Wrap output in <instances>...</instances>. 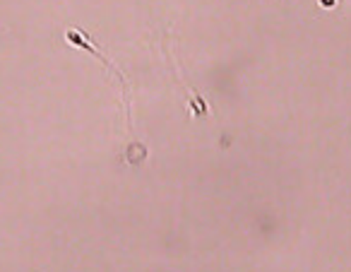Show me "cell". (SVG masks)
<instances>
[{"mask_svg": "<svg viewBox=\"0 0 351 272\" xmlns=\"http://www.w3.org/2000/svg\"><path fill=\"white\" fill-rule=\"evenodd\" d=\"M65 39H68V44L80 46V49H87L89 54H94V56H97V58L101 60V63L106 65V68L111 70V73H116L118 82L123 84V97H125V99H123V102H125V111H128V116H130V99H128V97H130V89H128V80L123 78V73H121V70H118L116 65L111 63V60H106V58H104V56H101V51H99L94 44H89V39L82 34V32H77V30H68V32H65Z\"/></svg>", "mask_w": 351, "mask_h": 272, "instance_id": "obj_1", "label": "cell"}]
</instances>
